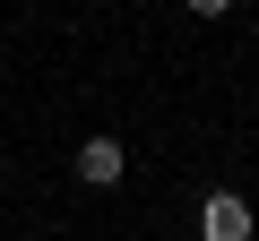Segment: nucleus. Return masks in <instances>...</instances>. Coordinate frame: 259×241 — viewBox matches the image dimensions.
Wrapping results in <instances>:
<instances>
[{
	"label": "nucleus",
	"mask_w": 259,
	"mask_h": 241,
	"mask_svg": "<svg viewBox=\"0 0 259 241\" xmlns=\"http://www.w3.org/2000/svg\"><path fill=\"white\" fill-rule=\"evenodd\" d=\"M199 241H250V198L242 190H207L199 198Z\"/></svg>",
	"instance_id": "obj_1"
},
{
	"label": "nucleus",
	"mask_w": 259,
	"mask_h": 241,
	"mask_svg": "<svg viewBox=\"0 0 259 241\" xmlns=\"http://www.w3.org/2000/svg\"><path fill=\"white\" fill-rule=\"evenodd\" d=\"M121 172H130V155H121V138H87V147H78V181H87V190H112Z\"/></svg>",
	"instance_id": "obj_2"
},
{
	"label": "nucleus",
	"mask_w": 259,
	"mask_h": 241,
	"mask_svg": "<svg viewBox=\"0 0 259 241\" xmlns=\"http://www.w3.org/2000/svg\"><path fill=\"white\" fill-rule=\"evenodd\" d=\"M190 9H199V18H225V9H233V0H190Z\"/></svg>",
	"instance_id": "obj_3"
}]
</instances>
